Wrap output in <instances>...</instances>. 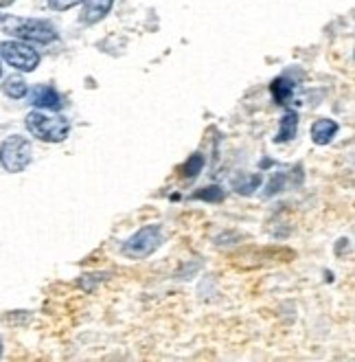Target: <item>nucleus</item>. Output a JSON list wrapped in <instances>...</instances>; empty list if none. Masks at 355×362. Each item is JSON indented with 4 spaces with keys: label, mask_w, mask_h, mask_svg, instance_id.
I'll return each mask as SVG.
<instances>
[{
    "label": "nucleus",
    "mask_w": 355,
    "mask_h": 362,
    "mask_svg": "<svg viewBox=\"0 0 355 362\" xmlns=\"http://www.w3.org/2000/svg\"><path fill=\"white\" fill-rule=\"evenodd\" d=\"M27 130L40 139V141H47V143H61L68 132H71V123L64 117H49L44 112H31L27 117Z\"/></svg>",
    "instance_id": "1"
},
{
    "label": "nucleus",
    "mask_w": 355,
    "mask_h": 362,
    "mask_svg": "<svg viewBox=\"0 0 355 362\" xmlns=\"http://www.w3.org/2000/svg\"><path fill=\"white\" fill-rule=\"evenodd\" d=\"M5 31L9 35H16L27 42H37V45H51L57 40V31L53 25L44 23V20H20L13 18L7 23Z\"/></svg>",
    "instance_id": "2"
},
{
    "label": "nucleus",
    "mask_w": 355,
    "mask_h": 362,
    "mask_svg": "<svg viewBox=\"0 0 355 362\" xmlns=\"http://www.w3.org/2000/svg\"><path fill=\"white\" fill-rule=\"evenodd\" d=\"M0 163L11 174L23 172V169L31 163V143L25 136H9L0 145Z\"/></svg>",
    "instance_id": "3"
},
{
    "label": "nucleus",
    "mask_w": 355,
    "mask_h": 362,
    "mask_svg": "<svg viewBox=\"0 0 355 362\" xmlns=\"http://www.w3.org/2000/svg\"><path fill=\"white\" fill-rule=\"evenodd\" d=\"M160 242H162L160 228L158 226H145L130 242H125L123 255L125 257H132V259H143V257H148V255H152L160 246Z\"/></svg>",
    "instance_id": "4"
},
{
    "label": "nucleus",
    "mask_w": 355,
    "mask_h": 362,
    "mask_svg": "<svg viewBox=\"0 0 355 362\" xmlns=\"http://www.w3.org/2000/svg\"><path fill=\"white\" fill-rule=\"evenodd\" d=\"M0 55L5 57L7 64H11L13 69L31 73L35 71V66L40 64V55L35 49H31L29 45H23V42H3L0 45Z\"/></svg>",
    "instance_id": "5"
},
{
    "label": "nucleus",
    "mask_w": 355,
    "mask_h": 362,
    "mask_svg": "<svg viewBox=\"0 0 355 362\" xmlns=\"http://www.w3.org/2000/svg\"><path fill=\"white\" fill-rule=\"evenodd\" d=\"M29 99L35 108H44V110H59L61 105H64V101H61L57 90L51 86H35L29 93Z\"/></svg>",
    "instance_id": "6"
},
{
    "label": "nucleus",
    "mask_w": 355,
    "mask_h": 362,
    "mask_svg": "<svg viewBox=\"0 0 355 362\" xmlns=\"http://www.w3.org/2000/svg\"><path fill=\"white\" fill-rule=\"evenodd\" d=\"M114 0H83V11H81V23L95 25L112 9Z\"/></svg>",
    "instance_id": "7"
},
{
    "label": "nucleus",
    "mask_w": 355,
    "mask_h": 362,
    "mask_svg": "<svg viewBox=\"0 0 355 362\" xmlns=\"http://www.w3.org/2000/svg\"><path fill=\"white\" fill-rule=\"evenodd\" d=\"M336 134H338V123L331 119H316L314 125H311V141L316 145H327Z\"/></svg>",
    "instance_id": "8"
},
{
    "label": "nucleus",
    "mask_w": 355,
    "mask_h": 362,
    "mask_svg": "<svg viewBox=\"0 0 355 362\" xmlns=\"http://www.w3.org/2000/svg\"><path fill=\"white\" fill-rule=\"evenodd\" d=\"M296 130H299V115L296 112H285L283 119H281V125H279V132L275 136L277 143H287L296 136Z\"/></svg>",
    "instance_id": "9"
},
{
    "label": "nucleus",
    "mask_w": 355,
    "mask_h": 362,
    "mask_svg": "<svg viewBox=\"0 0 355 362\" xmlns=\"http://www.w3.org/2000/svg\"><path fill=\"white\" fill-rule=\"evenodd\" d=\"M270 90H272V97L279 105H285L289 103L291 95H294V81L287 77H277L272 81V86H270Z\"/></svg>",
    "instance_id": "10"
},
{
    "label": "nucleus",
    "mask_w": 355,
    "mask_h": 362,
    "mask_svg": "<svg viewBox=\"0 0 355 362\" xmlns=\"http://www.w3.org/2000/svg\"><path fill=\"white\" fill-rule=\"evenodd\" d=\"M3 90H5V95L11 97V99H23V97L27 95V81H25L23 77H20V75H11V77L5 79Z\"/></svg>",
    "instance_id": "11"
},
{
    "label": "nucleus",
    "mask_w": 355,
    "mask_h": 362,
    "mask_svg": "<svg viewBox=\"0 0 355 362\" xmlns=\"http://www.w3.org/2000/svg\"><path fill=\"white\" fill-rule=\"evenodd\" d=\"M202 167H204V156H202V154H193L189 160L184 163V167H182V176H184V178H195V176L202 172Z\"/></svg>",
    "instance_id": "12"
},
{
    "label": "nucleus",
    "mask_w": 355,
    "mask_h": 362,
    "mask_svg": "<svg viewBox=\"0 0 355 362\" xmlns=\"http://www.w3.org/2000/svg\"><path fill=\"white\" fill-rule=\"evenodd\" d=\"M193 198L195 200H204V202H222L224 200V191L219 187H206L202 191H195Z\"/></svg>",
    "instance_id": "13"
},
{
    "label": "nucleus",
    "mask_w": 355,
    "mask_h": 362,
    "mask_svg": "<svg viewBox=\"0 0 355 362\" xmlns=\"http://www.w3.org/2000/svg\"><path fill=\"white\" fill-rule=\"evenodd\" d=\"M259 185H261V176H259V174H255V176H248L243 182L235 180V187H237L239 194H253V191H255Z\"/></svg>",
    "instance_id": "14"
},
{
    "label": "nucleus",
    "mask_w": 355,
    "mask_h": 362,
    "mask_svg": "<svg viewBox=\"0 0 355 362\" xmlns=\"http://www.w3.org/2000/svg\"><path fill=\"white\" fill-rule=\"evenodd\" d=\"M81 0H49V7L55 9V11H66L75 5H79Z\"/></svg>",
    "instance_id": "15"
},
{
    "label": "nucleus",
    "mask_w": 355,
    "mask_h": 362,
    "mask_svg": "<svg viewBox=\"0 0 355 362\" xmlns=\"http://www.w3.org/2000/svg\"><path fill=\"white\" fill-rule=\"evenodd\" d=\"M13 0H0V7H7V5H11Z\"/></svg>",
    "instance_id": "16"
},
{
    "label": "nucleus",
    "mask_w": 355,
    "mask_h": 362,
    "mask_svg": "<svg viewBox=\"0 0 355 362\" xmlns=\"http://www.w3.org/2000/svg\"><path fill=\"white\" fill-rule=\"evenodd\" d=\"M0 73H3V66H0Z\"/></svg>",
    "instance_id": "17"
},
{
    "label": "nucleus",
    "mask_w": 355,
    "mask_h": 362,
    "mask_svg": "<svg viewBox=\"0 0 355 362\" xmlns=\"http://www.w3.org/2000/svg\"><path fill=\"white\" fill-rule=\"evenodd\" d=\"M0 354H3V349H0Z\"/></svg>",
    "instance_id": "18"
},
{
    "label": "nucleus",
    "mask_w": 355,
    "mask_h": 362,
    "mask_svg": "<svg viewBox=\"0 0 355 362\" xmlns=\"http://www.w3.org/2000/svg\"><path fill=\"white\" fill-rule=\"evenodd\" d=\"M0 20H3V18H0Z\"/></svg>",
    "instance_id": "19"
}]
</instances>
